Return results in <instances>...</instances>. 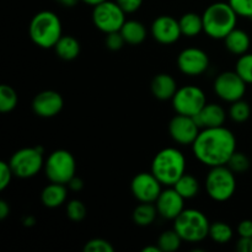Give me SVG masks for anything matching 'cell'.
Returning a JSON list of instances; mask_svg holds the SVG:
<instances>
[{
	"mask_svg": "<svg viewBox=\"0 0 252 252\" xmlns=\"http://www.w3.org/2000/svg\"><path fill=\"white\" fill-rule=\"evenodd\" d=\"M56 53L64 61H73L80 54V43L73 36H62L54 46Z\"/></svg>",
	"mask_w": 252,
	"mask_h": 252,
	"instance_id": "obj_23",
	"label": "cell"
},
{
	"mask_svg": "<svg viewBox=\"0 0 252 252\" xmlns=\"http://www.w3.org/2000/svg\"><path fill=\"white\" fill-rule=\"evenodd\" d=\"M152 172L164 186H174L186 174L185 155L176 148H165L154 157Z\"/></svg>",
	"mask_w": 252,
	"mask_h": 252,
	"instance_id": "obj_3",
	"label": "cell"
},
{
	"mask_svg": "<svg viewBox=\"0 0 252 252\" xmlns=\"http://www.w3.org/2000/svg\"><path fill=\"white\" fill-rule=\"evenodd\" d=\"M214 91L224 101L235 102L246 93V81L236 71H224L214 81Z\"/></svg>",
	"mask_w": 252,
	"mask_h": 252,
	"instance_id": "obj_11",
	"label": "cell"
},
{
	"mask_svg": "<svg viewBox=\"0 0 252 252\" xmlns=\"http://www.w3.org/2000/svg\"><path fill=\"white\" fill-rule=\"evenodd\" d=\"M93 21L94 25L106 34L121 31L126 22V12L117 4V1L106 0L94 6Z\"/></svg>",
	"mask_w": 252,
	"mask_h": 252,
	"instance_id": "obj_9",
	"label": "cell"
},
{
	"mask_svg": "<svg viewBox=\"0 0 252 252\" xmlns=\"http://www.w3.org/2000/svg\"><path fill=\"white\" fill-rule=\"evenodd\" d=\"M194 117L177 113L169 123V132L172 139L181 145H192L201 132Z\"/></svg>",
	"mask_w": 252,
	"mask_h": 252,
	"instance_id": "obj_13",
	"label": "cell"
},
{
	"mask_svg": "<svg viewBox=\"0 0 252 252\" xmlns=\"http://www.w3.org/2000/svg\"><path fill=\"white\" fill-rule=\"evenodd\" d=\"M226 113L221 106L217 103H207L198 115L194 116L197 125L203 128L221 127L225 122Z\"/></svg>",
	"mask_w": 252,
	"mask_h": 252,
	"instance_id": "obj_18",
	"label": "cell"
},
{
	"mask_svg": "<svg viewBox=\"0 0 252 252\" xmlns=\"http://www.w3.org/2000/svg\"><path fill=\"white\" fill-rule=\"evenodd\" d=\"M22 223H24L25 226H33L34 223H36V219H34L32 216H27V217H25L24 220H22Z\"/></svg>",
	"mask_w": 252,
	"mask_h": 252,
	"instance_id": "obj_43",
	"label": "cell"
},
{
	"mask_svg": "<svg viewBox=\"0 0 252 252\" xmlns=\"http://www.w3.org/2000/svg\"><path fill=\"white\" fill-rule=\"evenodd\" d=\"M228 2L238 16L252 17V0H229Z\"/></svg>",
	"mask_w": 252,
	"mask_h": 252,
	"instance_id": "obj_35",
	"label": "cell"
},
{
	"mask_svg": "<svg viewBox=\"0 0 252 252\" xmlns=\"http://www.w3.org/2000/svg\"><path fill=\"white\" fill-rule=\"evenodd\" d=\"M202 17L203 31L214 39H224L238 24V14L229 2L218 1L209 5Z\"/></svg>",
	"mask_w": 252,
	"mask_h": 252,
	"instance_id": "obj_2",
	"label": "cell"
},
{
	"mask_svg": "<svg viewBox=\"0 0 252 252\" xmlns=\"http://www.w3.org/2000/svg\"><path fill=\"white\" fill-rule=\"evenodd\" d=\"M68 186H69V189H71V191L78 192V191H81V189H83L84 182H83V180H81V179H79V177L74 176L73 179H71L70 181H69Z\"/></svg>",
	"mask_w": 252,
	"mask_h": 252,
	"instance_id": "obj_41",
	"label": "cell"
},
{
	"mask_svg": "<svg viewBox=\"0 0 252 252\" xmlns=\"http://www.w3.org/2000/svg\"><path fill=\"white\" fill-rule=\"evenodd\" d=\"M106 46H107L108 49L111 51H120L123 46H125L126 41L123 38L121 31L111 32V33H107L106 36Z\"/></svg>",
	"mask_w": 252,
	"mask_h": 252,
	"instance_id": "obj_36",
	"label": "cell"
},
{
	"mask_svg": "<svg viewBox=\"0 0 252 252\" xmlns=\"http://www.w3.org/2000/svg\"><path fill=\"white\" fill-rule=\"evenodd\" d=\"M209 223L206 214L198 209H184L174 220V229L182 240L187 243H199L209 236Z\"/></svg>",
	"mask_w": 252,
	"mask_h": 252,
	"instance_id": "obj_5",
	"label": "cell"
},
{
	"mask_svg": "<svg viewBox=\"0 0 252 252\" xmlns=\"http://www.w3.org/2000/svg\"><path fill=\"white\" fill-rule=\"evenodd\" d=\"M43 169L47 179L51 182L68 185L75 176L76 162L70 152L59 149L47 158Z\"/></svg>",
	"mask_w": 252,
	"mask_h": 252,
	"instance_id": "obj_7",
	"label": "cell"
},
{
	"mask_svg": "<svg viewBox=\"0 0 252 252\" xmlns=\"http://www.w3.org/2000/svg\"><path fill=\"white\" fill-rule=\"evenodd\" d=\"M179 22L184 36L194 37L203 31V17L196 12H187L182 15Z\"/></svg>",
	"mask_w": 252,
	"mask_h": 252,
	"instance_id": "obj_24",
	"label": "cell"
},
{
	"mask_svg": "<svg viewBox=\"0 0 252 252\" xmlns=\"http://www.w3.org/2000/svg\"><path fill=\"white\" fill-rule=\"evenodd\" d=\"M158 209L157 206H153V203H143L140 202L139 206H137L133 211V220L139 226H148L154 223L157 218Z\"/></svg>",
	"mask_w": 252,
	"mask_h": 252,
	"instance_id": "obj_26",
	"label": "cell"
},
{
	"mask_svg": "<svg viewBox=\"0 0 252 252\" xmlns=\"http://www.w3.org/2000/svg\"><path fill=\"white\" fill-rule=\"evenodd\" d=\"M56 1H58L59 4L64 5V6L71 7V6H74V5L78 4L79 0H56Z\"/></svg>",
	"mask_w": 252,
	"mask_h": 252,
	"instance_id": "obj_44",
	"label": "cell"
},
{
	"mask_svg": "<svg viewBox=\"0 0 252 252\" xmlns=\"http://www.w3.org/2000/svg\"><path fill=\"white\" fill-rule=\"evenodd\" d=\"M29 33L32 42L41 48H54L62 37L61 19L54 12L44 10L32 17Z\"/></svg>",
	"mask_w": 252,
	"mask_h": 252,
	"instance_id": "obj_4",
	"label": "cell"
},
{
	"mask_svg": "<svg viewBox=\"0 0 252 252\" xmlns=\"http://www.w3.org/2000/svg\"><path fill=\"white\" fill-rule=\"evenodd\" d=\"M66 194L65 185L52 182L42 191L41 201L47 208H57L65 202Z\"/></svg>",
	"mask_w": 252,
	"mask_h": 252,
	"instance_id": "obj_21",
	"label": "cell"
},
{
	"mask_svg": "<svg viewBox=\"0 0 252 252\" xmlns=\"http://www.w3.org/2000/svg\"><path fill=\"white\" fill-rule=\"evenodd\" d=\"M185 198L172 187L161 191L160 196L158 197L155 206H157L158 213L165 219H175L182 213L185 209L184 204Z\"/></svg>",
	"mask_w": 252,
	"mask_h": 252,
	"instance_id": "obj_17",
	"label": "cell"
},
{
	"mask_svg": "<svg viewBox=\"0 0 252 252\" xmlns=\"http://www.w3.org/2000/svg\"><path fill=\"white\" fill-rule=\"evenodd\" d=\"M9 164L16 177L30 179L36 176L44 167L43 148H22L14 153Z\"/></svg>",
	"mask_w": 252,
	"mask_h": 252,
	"instance_id": "obj_8",
	"label": "cell"
},
{
	"mask_svg": "<svg viewBox=\"0 0 252 252\" xmlns=\"http://www.w3.org/2000/svg\"><path fill=\"white\" fill-rule=\"evenodd\" d=\"M235 71L246 81V84H252V53L240 56L236 63Z\"/></svg>",
	"mask_w": 252,
	"mask_h": 252,
	"instance_id": "obj_31",
	"label": "cell"
},
{
	"mask_svg": "<svg viewBox=\"0 0 252 252\" xmlns=\"http://www.w3.org/2000/svg\"><path fill=\"white\" fill-rule=\"evenodd\" d=\"M209 238L217 244H226L233 239V229L223 221H214L209 228Z\"/></svg>",
	"mask_w": 252,
	"mask_h": 252,
	"instance_id": "obj_28",
	"label": "cell"
},
{
	"mask_svg": "<svg viewBox=\"0 0 252 252\" xmlns=\"http://www.w3.org/2000/svg\"><path fill=\"white\" fill-rule=\"evenodd\" d=\"M116 1L122 7L126 14L135 12L137 10H139V7L143 4V0H116Z\"/></svg>",
	"mask_w": 252,
	"mask_h": 252,
	"instance_id": "obj_38",
	"label": "cell"
},
{
	"mask_svg": "<svg viewBox=\"0 0 252 252\" xmlns=\"http://www.w3.org/2000/svg\"><path fill=\"white\" fill-rule=\"evenodd\" d=\"M177 65L184 74L189 76H198L209 66V57L199 48H186L177 57Z\"/></svg>",
	"mask_w": 252,
	"mask_h": 252,
	"instance_id": "obj_14",
	"label": "cell"
},
{
	"mask_svg": "<svg viewBox=\"0 0 252 252\" xmlns=\"http://www.w3.org/2000/svg\"><path fill=\"white\" fill-rule=\"evenodd\" d=\"M162 184L153 172H140L135 175L130 184V189L135 198L143 203H155L161 193Z\"/></svg>",
	"mask_w": 252,
	"mask_h": 252,
	"instance_id": "obj_12",
	"label": "cell"
},
{
	"mask_svg": "<svg viewBox=\"0 0 252 252\" xmlns=\"http://www.w3.org/2000/svg\"><path fill=\"white\" fill-rule=\"evenodd\" d=\"M123 38L126 43L132 44V46H138L142 42H144L147 37V29L144 25L137 20H128L121 29Z\"/></svg>",
	"mask_w": 252,
	"mask_h": 252,
	"instance_id": "obj_22",
	"label": "cell"
},
{
	"mask_svg": "<svg viewBox=\"0 0 252 252\" xmlns=\"http://www.w3.org/2000/svg\"><path fill=\"white\" fill-rule=\"evenodd\" d=\"M175 189L184 197L185 199H191L196 197L199 192V182L193 175L184 174L179 181L174 185Z\"/></svg>",
	"mask_w": 252,
	"mask_h": 252,
	"instance_id": "obj_25",
	"label": "cell"
},
{
	"mask_svg": "<svg viewBox=\"0 0 252 252\" xmlns=\"http://www.w3.org/2000/svg\"><path fill=\"white\" fill-rule=\"evenodd\" d=\"M206 189L209 197L214 201H228L235 193V172L231 171L226 165L211 167L206 177Z\"/></svg>",
	"mask_w": 252,
	"mask_h": 252,
	"instance_id": "obj_6",
	"label": "cell"
},
{
	"mask_svg": "<svg viewBox=\"0 0 252 252\" xmlns=\"http://www.w3.org/2000/svg\"><path fill=\"white\" fill-rule=\"evenodd\" d=\"M207 105V97L203 90L193 85H186L177 89L172 97V107L179 115L194 117Z\"/></svg>",
	"mask_w": 252,
	"mask_h": 252,
	"instance_id": "obj_10",
	"label": "cell"
},
{
	"mask_svg": "<svg viewBox=\"0 0 252 252\" xmlns=\"http://www.w3.org/2000/svg\"><path fill=\"white\" fill-rule=\"evenodd\" d=\"M17 105V94L10 85L0 86V111L11 112Z\"/></svg>",
	"mask_w": 252,
	"mask_h": 252,
	"instance_id": "obj_29",
	"label": "cell"
},
{
	"mask_svg": "<svg viewBox=\"0 0 252 252\" xmlns=\"http://www.w3.org/2000/svg\"><path fill=\"white\" fill-rule=\"evenodd\" d=\"M81 1H84L88 5H91V6H96V5L101 4V2L106 1V0H81Z\"/></svg>",
	"mask_w": 252,
	"mask_h": 252,
	"instance_id": "obj_46",
	"label": "cell"
},
{
	"mask_svg": "<svg viewBox=\"0 0 252 252\" xmlns=\"http://www.w3.org/2000/svg\"><path fill=\"white\" fill-rule=\"evenodd\" d=\"M84 251L85 252H113L115 248L110 241L105 240V239H91L84 246Z\"/></svg>",
	"mask_w": 252,
	"mask_h": 252,
	"instance_id": "obj_34",
	"label": "cell"
},
{
	"mask_svg": "<svg viewBox=\"0 0 252 252\" xmlns=\"http://www.w3.org/2000/svg\"><path fill=\"white\" fill-rule=\"evenodd\" d=\"M143 252H161V250H160V248L157 244L155 246H147V248H144Z\"/></svg>",
	"mask_w": 252,
	"mask_h": 252,
	"instance_id": "obj_45",
	"label": "cell"
},
{
	"mask_svg": "<svg viewBox=\"0 0 252 252\" xmlns=\"http://www.w3.org/2000/svg\"><path fill=\"white\" fill-rule=\"evenodd\" d=\"M64 100L62 95L53 90L41 91L34 96L32 101V110L37 116L43 118H51L59 115L63 110Z\"/></svg>",
	"mask_w": 252,
	"mask_h": 252,
	"instance_id": "obj_15",
	"label": "cell"
},
{
	"mask_svg": "<svg viewBox=\"0 0 252 252\" xmlns=\"http://www.w3.org/2000/svg\"><path fill=\"white\" fill-rule=\"evenodd\" d=\"M66 216L73 221H81L86 217V207L79 199H71L66 204Z\"/></svg>",
	"mask_w": 252,
	"mask_h": 252,
	"instance_id": "obj_33",
	"label": "cell"
},
{
	"mask_svg": "<svg viewBox=\"0 0 252 252\" xmlns=\"http://www.w3.org/2000/svg\"><path fill=\"white\" fill-rule=\"evenodd\" d=\"M192 150L196 159L206 166H221L228 164L236 152V138L224 126L203 128L192 144Z\"/></svg>",
	"mask_w": 252,
	"mask_h": 252,
	"instance_id": "obj_1",
	"label": "cell"
},
{
	"mask_svg": "<svg viewBox=\"0 0 252 252\" xmlns=\"http://www.w3.org/2000/svg\"><path fill=\"white\" fill-rule=\"evenodd\" d=\"M152 93L159 100H172L177 91V84L170 74H158L152 80Z\"/></svg>",
	"mask_w": 252,
	"mask_h": 252,
	"instance_id": "obj_19",
	"label": "cell"
},
{
	"mask_svg": "<svg viewBox=\"0 0 252 252\" xmlns=\"http://www.w3.org/2000/svg\"><path fill=\"white\" fill-rule=\"evenodd\" d=\"M251 115V108L250 105H249L246 101L241 100L235 101V102H231L230 110H229V116H230L231 120L234 122L238 123H243L246 122V121L250 118Z\"/></svg>",
	"mask_w": 252,
	"mask_h": 252,
	"instance_id": "obj_30",
	"label": "cell"
},
{
	"mask_svg": "<svg viewBox=\"0 0 252 252\" xmlns=\"http://www.w3.org/2000/svg\"><path fill=\"white\" fill-rule=\"evenodd\" d=\"M10 214V207L7 202L0 201V219H5Z\"/></svg>",
	"mask_w": 252,
	"mask_h": 252,
	"instance_id": "obj_42",
	"label": "cell"
},
{
	"mask_svg": "<svg viewBox=\"0 0 252 252\" xmlns=\"http://www.w3.org/2000/svg\"><path fill=\"white\" fill-rule=\"evenodd\" d=\"M152 36L161 44L175 43L182 36L180 22L169 15L157 17L152 25Z\"/></svg>",
	"mask_w": 252,
	"mask_h": 252,
	"instance_id": "obj_16",
	"label": "cell"
},
{
	"mask_svg": "<svg viewBox=\"0 0 252 252\" xmlns=\"http://www.w3.org/2000/svg\"><path fill=\"white\" fill-rule=\"evenodd\" d=\"M238 233L240 236L248 238L252 236V220H243L238 226Z\"/></svg>",
	"mask_w": 252,
	"mask_h": 252,
	"instance_id": "obj_40",
	"label": "cell"
},
{
	"mask_svg": "<svg viewBox=\"0 0 252 252\" xmlns=\"http://www.w3.org/2000/svg\"><path fill=\"white\" fill-rule=\"evenodd\" d=\"M250 159L244 153L235 152L228 161V167L235 174H244L250 169Z\"/></svg>",
	"mask_w": 252,
	"mask_h": 252,
	"instance_id": "obj_32",
	"label": "cell"
},
{
	"mask_svg": "<svg viewBox=\"0 0 252 252\" xmlns=\"http://www.w3.org/2000/svg\"><path fill=\"white\" fill-rule=\"evenodd\" d=\"M12 176H15L10 167L9 162H0V189H5L11 182Z\"/></svg>",
	"mask_w": 252,
	"mask_h": 252,
	"instance_id": "obj_37",
	"label": "cell"
},
{
	"mask_svg": "<svg viewBox=\"0 0 252 252\" xmlns=\"http://www.w3.org/2000/svg\"><path fill=\"white\" fill-rule=\"evenodd\" d=\"M236 250L239 252H252V236H248V238L240 236L236 244Z\"/></svg>",
	"mask_w": 252,
	"mask_h": 252,
	"instance_id": "obj_39",
	"label": "cell"
},
{
	"mask_svg": "<svg viewBox=\"0 0 252 252\" xmlns=\"http://www.w3.org/2000/svg\"><path fill=\"white\" fill-rule=\"evenodd\" d=\"M182 241L184 240L179 235V233L175 229H172V230L164 231L159 236V239H158V246H159L161 252H174L179 250Z\"/></svg>",
	"mask_w": 252,
	"mask_h": 252,
	"instance_id": "obj_27",
	"label": "cell"
},
{
	"mask_svg": "<svg viewBox=\"0 0 252 252\" xmlns=\"http://www.w3.org/2000/svg\"><path fill=\"white\" fill-rule=\"evenodd\" d=\"M224 42H225L226 49L236 56H243V54L248 53L251 44V39L248 32L236 29V27L224 38Z\"/></svg>",
	"mask_w": 252,
	"mask_h": 252,
	"instance_id": "obj_20",
	"label": "cell"
}]
</instances>
